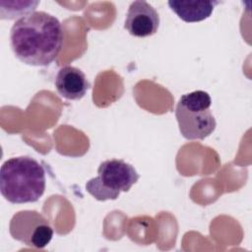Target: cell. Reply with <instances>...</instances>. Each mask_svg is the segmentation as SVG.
<instances>
[{
	"label": "cell",
	"instance_id": "cell-1",
	"mask_svg": "<svg viewBox=\"0 0 252 252\" xmlns=\"http://www.w3.org/2000/svg\"><path fill=\"white\" fill-rule=\"evenodd\" d=\"M64 32L60 21L51 14L34 11L15 22L10 32L15 56L31 66L52 63L63 46Z\"/></svg>",
	"mask_w": 252,
	"mask_h": 252
},
{
	"label": "cell",
	"instance_id": "cell-2",
	"mask_svg": "<svg viewBox=\"0 0 252 252\" xmlns=\"http://www.w3.org/2000/svg\"><path fill=\"white\" fill-rule=\"evenodd\" d=\"M45 190V170L27 156L7 159L0 168V191L12 204L33 203Z\"/></svg>",
	"mask_w": 252,
	"mask_h": 252
},
{
	"label": "cell",
	"instance_id": "cell-3",
	"mask_svg": "<svg viewBox=\"0 0 252 252\" xmlns=\"http://www.w3.org/2000/svg\"><path fill=\"white\" fill-rule=\"evenodd\" d=\"M212 99L205 91L183 94L176 105L175 117L181 135L187 140H204L216 129L217 122L210 110Z\"/></svg>",
	"mask_w": 252,
	"mask_h": 252
},
{
	"label": "cell",
	"instance_id": "cell-4",
	"mask_svg": "<svg viewBox=\"0 0 252 252\" xmlns=\"http://www.w3.org/2000/svg\"><path fill=\"white\" fill-rule=\"evenodd\" d=\"M139 177L135 167L125 160L106 159L99 164L97 176L86 183V189L98 201L116 200L121 192H128Z\"/></svg>",
	"mask_w": 252,
	"mask_h": 252
},
{
	"label": "cell",
	"instance_id": "cell-5",
	"mask_svg": "<svg viewBox=\"0 0 252 252\" xmlns=\"http://www.w3.org/2000/svg\"><path fill=\"white\" fill-rule=\"evenodd\" d=\"M9 231L14 239L36 249L47 246L53 236V228L49 220L33 210L16 213L10 220Z\"/></svg>",
	"mask_w": 252,
	"mask_h": 252
},
{
	"label": "cell",
	"instance_id": "cell-6",
	"mask_svg": "<svg viewBox=\"0 0 252 252\" xmlns=\"http://www.w3.org/2000/svg\"><path fill=\"white\" fill-rule=\"evenodd\" d=\"M159 26V16L157 10L146 1H134L130 4L124 29L137 37H147L155 34Z\"/></svg>",
	"mask_w": 252,
	"mask_h": 252
},
{
	"label": "cell",
	"instance_id": "cell-7",
	"mask_svg": "<svg viewBox=\"0 0 252 252\" xmlns=\"http://www.w3.org/2000/svg\"><path fill=\"white\" fill-rule=\"evenodd\" d=\"M54 83L57 93L69 100L81 99L90 88V82L84 72L70 65L59 69Z\"/></svg>",
	"mask_w": 252,
	"mask_h": 252
},
{
	"label": "cell",
	"instance_id": "cell-8",
	"mask_svg": "<svg viewBox=\"0 0 252 252\" xmlns=\"http://www.w3.org/2000/svg\"><path fill=\"white\" fill-rule=\"evenodd\" d=\"M171 11L186 23H197L208 19L218 1L212 0H170L167 2Z\"/></svg>",
	"mask_w": 252,
	"mask_h": 252
},
{
	"label": "cell",
	"instance_id": "cell-9",
	"mask_svg": "<svg viewBox=\"0 0 252 252\" xmlns=\"http://www.w3.org/2000/svg\"><path fill=\"white\" fill-rule=\"evenodd\" d=\"M39 1H0V18L14 20L35 11Z\"/></svg>",
	"mask_w": 252,
	"mask_h": 252
}]
</instances>
